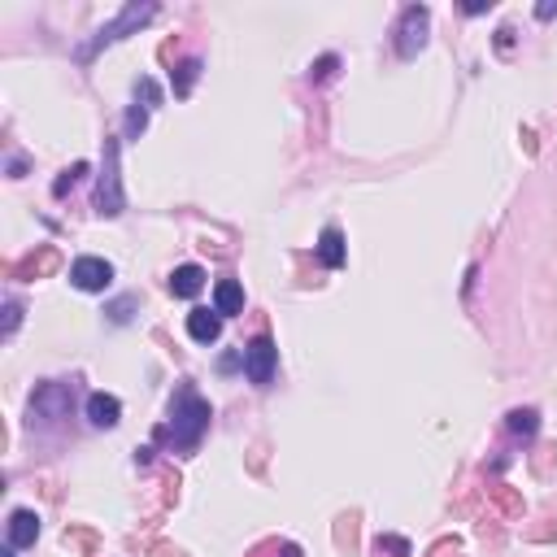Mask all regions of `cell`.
Here are the masks:
<instances>
[{"mask_svg": "<svg viewBox=\"0 0 557 557\" xmlns=\"http://www.w3.org/2000/svg\"><path fill=\"white\" fill-rule=\"evenodd\" d=\"M209 418H213L209 401H205L192 383H183V388L170 397V427H161L157 440H170V449L192 453L205 440V431H209Z\"/></svg>", "mask_w": 557, "mask_h": 557, "instance_id": "6da1fadb", "label": "cell"}, {"mask_svg": "<svg viewBox=\"0 0 557 557\" xmlns=\"http://www.w3.org/2000/svg\"><path fill=\"white\" fill-rule=\"evenodd\" d=\"M152 18H157V4H127V9H122V13L109 22V27H101V31H97L88 44H79V49H74V61H92V57H97L104 44H118L122 35L140 31V27H144V22H152Z\"/></svg>", "mask_w": 557, "mask_h": 557, "instance_id": "7a4b0ae2", "label": "cell"}, {"mask_svg": "<svg viewBox=\"0 0 557 557\" xmlns=\"http://www.w3.org/2000/svg\"><path fill=\"white\" fill-rule=\"evenodd\" d=\"M70 409H74V388L70 383H40L35 397H31V409H27V422H31V431L35 427H57V422L70 418Z\"/></svg>", "mask_w": 557, "mask_h": 557, "instance_id": "3957f363", "label": "cell"}, {"mask_svg": "<svg viewBox=\"0 0 557 557\" xmlns=\"http://www.w3.org/2000/svg\"><path fill=\"white\" fill-rule=\"evenodd\" d=\"M122 209H127V197H122V174H118V140H104V166L101 179H97V213L118 218Z\"/></svg>", "mask_w": 557, "mask_h": 557, "instance_id": "277c9868", "label": "cell"}, {"mask_svg": "<svg viewBox=\"0 0 557 557\" xmlns=\"http://www.w3.org/2000/svg\"><path fill=\"white\" fill-rule=\"evenodd\" d=\"M275 370H279V349L270 336H257L244 344V375L253 388H270L275 383Z\"/></svg>", "mask_w": 557, "mask_h": 557, "instance_id": "5b68a950", "label": "cell"}, {"mask_svg": "<svg viewBox=\"0 0 557 557\" xmlns=\"http://www.w3.org/2000/svg\"><path fill=\"white\" fill-rule=\"evenodd\" d=\"M427 31H431V9L427 4H409L401 13V27H397V52L401 57H418L427 49Z\"/></svg>", "mask_w": 557, "mask_h": 557, "instance_id": "8992f818", "label": "cell"}, {"mask_svg": "<svg viewBox=\"0 0 557 557\" xmlns=\"http://www.w3.org/2000/svg\"><path fill=\"white\" fill-rule=\"evenodd\" d=\"M70 283H74L79 292H109V283H113V266H109L104 257H74V266H70Z\"/></svg>", "mask_w": 557, "mask_h": 557, "instance_id": "52a82bcc", "label": "cell"}, {"mask_svg": "<svg viewBox=\"0 0 557 557\" xmlns=\"http://www.w3.org/2000/svg\"><path fill=\"white\" fill-rule=\"evenodd\" d=\"M40 540V514L35 509H13L9 514V549H31Z\"/></svg>", "mask_w": 557, "mask_h": 557, "instance_id": "ba28073f", "label": "cell"}, {"mask_svg": "<svg viewBox=\"0 0 557 557\" xmlns=\"http://www.w3.org/2000/svg\"><path fill=\"white\" fill-rule=\"evenodd\" d=\"M222 322H227V318H222L218 309H192V313H188V336H192L197 344H205V349H209V344H218V336H222Z\"/></svg>", "mask_w": 557, "mask_h": 557, "instance_id": "9c48e42d", "label": "cell"}, {"mask_svg": "<svg viewBox=\"0 0 557 557\" xmlns=\"http://www.w3.org/2000/svg\"><path fill=\"white\" fill-rule=\"evenodd\" d=\"M88 422L101 427V431L118 427V422H122V401L109 397V392H92V397H88Z\"/></svg>", "mask_w": 557, "mask_h": 557, "instance_id": "30bf717a", "label": "cell"}, {"mask_svg": "<svg viewBox=\"0 0 557 557\" xmlns=\"http://www.w3.org/2000/svg\"><path fill=\"white\" fill-rule=\"evenodd\" d=\"M205 288V270L201 266H179L174 275H170V297H179V301H192V297H201Z\"/></svg>", "mask_w": 557, "mask_h": 557, "instance_id": "8fae6325", "label": "cell"}, {"mask_svg": "<svg viewBox=\"0 0 557 557\" xmlns=\"http://www.w3.org/2000/svg\"><path fill=\"white\" fill-rule=\"evenodd\" d=\"M213 309H218L222 318H236V313H244V288H240L236 279H222V283L213 288Z\"/></svg>", "mask_w": 557, "mask_h": 557, "instance_id": "7c38bea8", "label": "cell"}, {"mask_svg": "<svg viewBox=\"0 0 557 557\" xmlns=\"http://www.w3.org/2000/svg\"><path fill=\"white\" fill-rule=\"evenodd\" d=\"M318 257H322L327 270H340V266H344V236H340V227H322V236H318Z\"/></svg>", "mask_w": 557, "mask_h": 557, "instance_id": "4fadbf2b", "label": "cell"}, {"mask_svg": "<svg viewBox=\"0 0 557 557\" xmlns=\"http://www.w3.org/2000/svg\"><path fill=\"white\" fill-rule=\"evenodd\" d=\"M506 427L514 431V436L531 440V436L540 431V414H536L531 406H518V409H509V414H506Z\"/></svg>", "mask_w": 557, "mask_h": 557, "instance_id": "5bb4252c", "label": "cell"}, {"mask_svg": "<svg viewBox=\"0 0 557 557\" xmlns=\"http://www.w3.org/2000/svg\"><path fill=\"white\" fill-rule=\"evenodd\" d=\"M197 79H201V57H188V61L179 66V74H174V97H188Z\"/></svg>", "mask_w": 557, "mask_h": 557, "instance_id": "9a60e30c", "label": "cell"}, {"mask_svg": "<svg viewBox=\"0 0 557 557\" xmlns=\"http://www.w3.org/2000/svg\"><path fill=\"white\" fill-rule=\"evenodd\" d=\"M144 127H149V104L135 101V104H131V113H127V140H140V135H144Z\"/></svg>", "mask_w": 557, "mask_h": 557, "instance_id": "2e32d148", "label": "cell"}, {"mask_svg": "<svg viewBox=\"0 0 557 557\" xmlns=\"http://www.w3.org/2000/svg\"><path fill=\"white\" fill-rule=\"evenodd\" d=\"M83 174H88V161H74V166H70V170H66V174L52 183V197H66V192H70V188H74Z\"/></svg>", "mask_w": 557, "mask_h": 557, "instance_id": "e0dca14e", "label": "cell"}, {"mask_svg": "<svg viewBox=\"0 0 557 557\" xmlns=\"http://www.w3.org/2000/svg\"><path fill=\"white\" fill-rule=\"evenodd\" d=\"M52 266H57V253H52V249H44V253H40V261L31 257L27 266H18V275H22V279H31V275H40V270H52Z\"/></svg>", "mask_w": 557, "mask_h": 557, "instance_id": "ac0fdd59", "label": "cell"}, {"mask_svg": "<svg viewBox=\"0 0 557 557\" xmlns=\"http://www.w3.org/2000/svg\"><path fill=\"white\" fill-rule=\"evenodd\" d=\"M336 66H340V57H336V52H327V57H322L318 66H309V79H313V83H322V79H327V74H331Z\"/></svg>", "mask_w": 557, "mask_h": 557, "instance_id": "d6986e66", "label": "cell"}, {"mask_svg": "<svg viewBox=\"0 0 557 557\" xmlns=\"http://www.w3.org/2000/svg\"><path fill=\"white\" fill-rule=\"evenodd\" d=\"M131 309H135V297H122V301H113V305H109L104 313H109L113 322H127V318H131Z\"/></svg>", "mask_w": 557, "mask_h": 557, "instance_id": "ffe728a7", "label": "cell"}, {"mask_svg": "<svg viewBox=\"0 0 557 557\" xmlns=\"http://www.w3.org/2000/svg\"><path fill=\"white\" fill-rule=\"evenodd\" d=\"M18 322H22V305L4 301V336H13V331H18Z\"/></svg>", "mask_w": 557, "mask_h": 557, "instance_id": "44dd1931", "label": "cell"}, {"mask_svg": "<svg viewBox=\"0 0 557 557\" xmlns=\"http://www.w3.org/2000/svg\"><path fill=\"white\" fill-rule=\"evenodd\" d=\"M383 549H392L397 557H409V545L401 536H379V553H383Z\"/></svg>", "mask_w": 557, "mask_h": 557, "instance_id": "7402d4cb", "label": "cell"}, {"mask_svg": "<svg viewBox=\"0 0 557 557\" xmlns=\"http://www.w3.org/2000/svg\"><path fill=\"white\" fill-rule=\"evenodd\" d=\"M557 13V4L553 0H549V4H540V9H536V18H540V22H549V18H553Z\"/></svg>", "mask_w": 557, "mask_h": 557, "instance_id": "603a6c76", "label": "cell"}, {"mask_svg": "<svg viewBox=\"0 0 557 557\" xmlns=\"http://www.w3.org/2000/svg\"><path fill=\"white\" fill-rule=\"evenodd\" d=\"M283 557H301V549H297V545H283Z\"/></svg>", "mask_w": 557, "mask_h": 557, "instance_id": "cb8c5ba5", "label": "cell"}, {"mask_svg": "<svg viewBox=\"0 0 557 557\" xmlns=\"http://www.w3.org/2000/svg\"><path fill=\"white\" fill-rule=\"evenodd\" d=\"M13 553H18V549H4V553H0V557H13Z\"/></svg>", "mask_w": 557, "mask_h": 557, "instance_id": "d4e9b609", "label": "cell"}]
</instances>
